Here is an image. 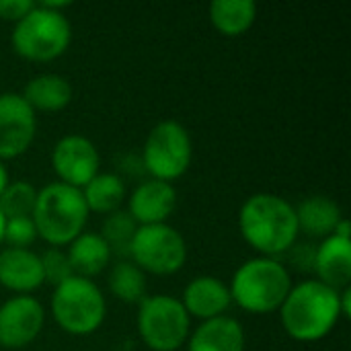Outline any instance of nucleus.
<instances>
[{"label":"nucleus","instance_id":"nucleus-30","mask_svg":"<svg viewBox=\"0 0 351 351\" xmlns=\"http://www.w3.org/2000/svg\"><path fill=\"white\" fill-rule=\"evenodd\" d=\"M335 237H339V239H348L351 241V224L350 220H346V218H341V222L337 224V228H335V232H333Z\"/></svg>","mask_w":351,"mask_h":351},{"label":"nucleus","instance_id":"nucleus-32","mask_svg":"<svg viewBox=\"0 0 351 351\" xmlns=\"http://www.w3.org/2000/svg\"><path fill=\"white\" fill-rule=\"evenodd\" d=\"M8 183H10V181H8V169H6L4 160H0V193L6 189Z\"/></svg>","mask_w":351,"mask_h":351},{"label":"nucleus","instance_id":"nucleus-31","mask_svg":"<svg viewBox=\"0 0 351 351\" xmlns=\"http://www.w3.org/2000/svg\"><path fill=\"white\" fill-rule=\"evenodd\" d=\"M68 4H70L68 0H43V2H39V6L49 8V10H58V12H62V8H66Z\"/></svg>","mask_w":351,"mask_h":351},{"label":"nucleus","instance_id":"nucleus-1","mask_svg":"<svg viewBox=\"0 0 351 351\" xmlns=\"http://www.w3.org/2000/svg\"><path fill=\"white\" fill-rule=\"evenodd\" d=\"M239 228L247 245L261 257H274L290 251L300 234L296 210L276 193H255L245 199L239 212Z\"/></svg>","mask_w":351,"mask_h":351},{"label":"nucleus","instance_id":"nucleus-8","mask_svg":"<svg viewBox=\"0 0 351 351\" xmlns=\"http://www.w3.org/2000/svg\"><path fill=\"white\" fill-rule=\"evenodd\" d=\"M193 144L185 125L173 119L156 123L142 148V165L152 179L171 183L183 177L191 165Z\"/></svg>","mask_w":351,"mask_h":351},{"label":"nucleus","instance_id":"nucleus-21","mask_svg":"<svg viewBox=\"0 0 351 351\" xmlns=\"http://www.w3.org/2000/svg\"><path fill=\"white\" fill-rule=\"evenodd\" d=\"M257 19V4L253 0H214L210 4V21L216 31L226 37L247 33Z\"/></svg>","mask_w":351,"mask_h":351},{"label":"nucleus","instance_id":"nucleus-28","mask_svg":"<svg viewBox=\"0 0 351 351\" xmlns=\"http://www.w3.org/2000/svg\"><path fill=\"white\" fill-rule=\"evenodd\" d=\"M35 8L33 0H0V19L19 23Z\"/></svg>","mask_w":351,"mask_h":351},{"label":"nucleus","instance_id":"nucleus-3","mask_svg":"<svg viewBox=\"0 0 351 351\" xmlns=\"http://www.w3.org/2000/svg\"><path fill=\"white\" fill-rule=\"evenodd\" d=\"M31 220L47 245L60 249L80 237L88 222V208L82 191L60 181L45 185L37 191Z\"/></svg>","mask_w":351,"mask_h":351},{"label":"nucleus","instance_id":"nucleus-6","mask_svg":"<svg viewBox=\"0 0 351 351\" xmlns=\"http://www.w3.org/2000/svg\"><path fill=\"white\" fill-rule=\"evenodd\" d=\"M51 315L62 331L76 337L90 335L105 321V296L93 280L72 276L56 286L51 296Z\"/></svg>","mask_w":351,"mask_h":351},{"label":"nucleus","instance_id":"nucleus-10","mask_svg":"<svg viewBox=\"0 0 351 351\" xmlns=\"http://www.w3.org/2000/svg\"><path fill=\"white\" fill-rule=\"evenodd\" d=\"M37 132V115L19 93L0 95V160L29 150Z\"/></svg>","mask_w":351,"mask_h":351},{"label":"nucleus","instance_id":"nucleus-15","mask_svg":"<svg viewBox=\"0 0 351 351\" xmlns=\"http://www.w3.org/2000/svg\"><path fill=\"white\" fill-rule=\"evenodd\" d=\"M43 284V271H41V259L31 249H14L6 247L0 251V286L19 292L29 294L37 290Z\"/></svg>","mask_w":351,"mask_h":351},{"label":"nucleus","instance_id":"nucleus-9","mask_svg":"<svg viewBox=\"0 0 351 351\" xmlns=\"http://www.w3.org/2000/svg\"><path fill=\"white\" fill-rule=\"evenodd\" d=\"M130 257L144 274L173 276L187 261V243L183 234L167 222L138 226L130 245Z\"/></svg>","mask_w":351,"mask_h":351},{"label":"nucleus","instance_id":"nucleus-33","mask_svg":"<svg viewBox=\"0 0 351 351\" xmlns=\"http://www.w3.org/2000/svg\"><path fill=\"white\" fill-rule=\"evenodd\" d=\"M4 222H6V218L0 212V245H2V237H4Z\"/></svg>","mask_w":351,"mask_h":351},{"label":"nucleus","instance_id":"nucleus-22","mask_svg":"<svg viewBox=\"0 0 351 351\" xmlns=\"http://www.w3.org/2000/svg\"><path fill=\"white\" fill-rule=\"evenodd\" d=\"M84 204L88 212L95 214H113L121 210L125 202V185L115 173H97L82 189Z\"/></svg>","mask_w":351,"mask_h":351},{"label":"nucleus","instance_id":"nucleus-23","mask_svg":"<svg viewBox=\"0 0 351 351\" xmlns=\"http://www.w3.org/2000/svg\"><path fill=\"white\" fill-rule=\"evenodd\" d=\"M107 284L121 302L136 304L146 298V274L132 261H117L109 271Z\"/></svg>","mask_w":351,"mask_h":351},{"label":"nucleus","instance_id":"nucleus-26","mask_svg":"<svg viewBox=\"0 0 351 351\" xmlns=\"http://www.w3.org/2000/svg\"><path fill=\"white\" fill-rule=\"evenodd\" d=\"M41 259V271H43V284H51L53 288L60 286L62 282L70 280L74 276L72 267H70V261H68V255L56 247L47 249L43 255H39Z\"/></svg>","mask_w":351,"mask_h":351},{"label":"nucleus","instance_id":"nucleus-7","mask_svg":"<svg viewBox=\"0 0 351 351\" xmlns=\"http://www.w3.org/2000/svg\"><path fill=\"white\" fill-rule=\"evenodd\" d=\"M138 333L152 351H177L191 335V317L173 296H146L138 308Z\"/></svg>","mask_w":351,"mask_h":351},{"label":"nucleus","instance_id":"nucleus-5","mask_svg":"<svg viewBox=\"0 0 351 351\" xmlns=\"http://www.w3.org/2000/svg\"><path fill=\"white\" fill-rule=\"evenodd\" d=\"M10 41L12 49L25 60L51 62L68 49L72 27L64 12L35 4L27 16L14 23Z\"/></svg>","mask_w":351,"mask_h":351},{"label":"nucleus","instance_id":"nucleus-12","mask_svg":"<svg viewBox=\"0 0 351 351\" xmlns=\"http://www.w3.org/2000/svg\"><path fill=\"white\" fill-rule=\"evenodd\" d=\"M45 323V311L33 296H14L0 306V346L21 350L33 343Z\"/></svg>","mask_w":351,"mask_h":351},{"label":"nucleus","instance_id":"nucleus-25","mask_svg":"<svg viewBox=\"0 0 351 351\" xmlns=\"http://www.w3.org/2000/svg\"><path fill=\"white\" fill-rule=\"evenodd\" d=\"M37 189L29 181H12L0 193V212L8 218H29L33 214Z\"/></svg>","mask_w":351,"mask_h":351},{"label":"nucleus","instance_id":"nucleus-16","mask_svg":"<svg viewBox=\"0 0 351 351\" xmlns=\"http://www.w3.org/2000/svg\"><path fill=\"white\" fill-rule=\"evenodd\" d=\"M313 269L319 282L341 292L351 284V241L329 237L315 249Z\"/></svg>","mask_w":351,"mask_h":351},{"label":"nucleus","instance_id":"nucleus-11","mask_svg":"<svg viewBox=\"0 0 351 351\" xmlns=\"http://www.w3.org/2000/svg\"><path fill=\"white\" fill-rule=\"evenodd\" d=\"M99 150L97 146L78 134L60 138L51 150V167L60 177V183L82 189L99 173Z\"/></svg>","mask_w":351,"mask_h":351},{"label":"nucleus","instance_id":"nucleus-29","mask_svg":"<svg viewBox=\"0 0 351 351\" xmlns=\"http://www.w3.org/2000/svg\"><path fill=\"white\" fill-rule=\"evenodd\" d=\"M339 311H341V319L351 317V288L339 292Z\"/></svg>","mask_w":351,"mask_h":351},{"label":"nucleus","instance_id":"nucleus-17","mask_svg":"<svg viewBox=\"0 0 351 351\" xmlns=\"http://www.w3.org/2000/svg\"><path fill=\"white\" fill-rule=\"evenodd\" d=\"M187 351H245L243 325L226 315L204 321L189 335Z\"/></svg>","mask_w":351,"mask_h":351},{"label":"nucleus","instance_id":"nucleus-20","mask_svg":"<svg viewBox=\"0 0 351 351\" xmlns=\"http://www.w3.org/2000/svg\"><path fill=\"white\" fill-rule=\"evenodd\" d=\"M33 111H62L72 101V86L60 74H39L21 95Z\"/></svg>","mask_w":351,"mask_h":351},{"label":"nucleus","instance_id":"nucleus-4","mask_svg":"<svg viewBox=\"0 0 351 351\" xmlns=\"http://www.w3.org/2000/svg\"><path fill=\"white\" fill-rule=\"evenodd\" d=\"M228 290L239 308L253 315H267L280 311L292 290V278L278 259L255 257L234 271Z\"/></svg>","mask_w":351,"mask_h":351},{"label":"nucleus","instance_id":"nucleus-18","mask_svg":"<svg viewBox=\"0 0 351 351\" xmlns=\"http://www.w3.org/2000/svg\"><path fill=\"white\" fill-rule=\"evenodd\" d=\"M294 210H296L298 230L323 241L333 237L337 224L343 218L341 208L327 195H311L302 199Z\"/></svg>","mask_w":351,"mask_h":351},{"label":"nucleus","instance_id":"nucleus-19","mask_svg":"<svg viewBox=\"0 0 351 351\" xmlns=\"http://www.w3.org/2000/svg\"><path fill=\"white\" fill-rule=\"evenodd\" d=\"M66 255L74 276L90 280L105 271L113 253L99 232H82L68 245Z\"/></svg>","mask_w":351,"mask_h":351},{"label":"nucleus","instance_id":"nucleus-13","mask_svg":"<svg viewBox=\"0 0 351 351\" xmlns=\"http://www.w3.org/2000/svg\"><path fill=\"white\" fill-rule=\"evenodd\" d=\"M177 191L171 183L158 179L142 181L128 197V214L138 226L165 224V220L175 212Z\"/></svg>","mask_w":351,"mask_h":351},{"label":"nucleus","instance_id":"nucleus-27","mask_svg":"<svg viewBox=\"0 0 351 351\" xmlns=\"http://www.w3.org/2000/svg\"><path fill=\"white\" fill-rule=\"evenodd\" d=\"M37 239V228L29 218H8L4 222V237H2V243L6 241L8 247H14V249H27L29 245H33Z\"/></svg>","mask_w":351,"mask_h":351},{"label":"nucleus","instance_id":"nucleus-24","mask_svg":"<svg viewBox=\"0 0 351 351\" xmlns=\"http://www.w3.org/2000/svg\"><path fill=\"white\" fill-rule=\"evenodd\" d=\"M136 230H138L136 220L128 212L117 210V212H113V214H109L105 218L103 230L99 234L109 245L111 253L130 255V245H132V239H134Z\"/></svg>","mask_w":351,"mask_h":351},{"label":"nucleus","instance_id":"nucleus-14","mask_svg":"<svg viewBox=\"0 0 351 351\" xmlns=\"http://www.w3.org/2000/svg\"><path fill=\"white\" fill-rule=\"evenodd\" d=\"M181 304L189 317H195L204 323V321L222 317L232 304V298H230L228 286L220 282L218 278L197 276L185 286Z\"/></svg>","mask_w":351,"mask_h":351},{"label":"nucleus","instance_id":"nucleus-2","mask_svg":"<svg viewBox=\"0 0 351 351\" xmlns=\"http://www.w3.org/2000/svg\"><path fill=\"white\" fill-rule=\"evenodd\" d=\"M341 319L339 292L321 284L319 280H306L292 286L284 304L280 306V321L284 331L296 341H321L325 339Z\"/></svg>","mask_w":351,"mask_h":351}]
</instances>
